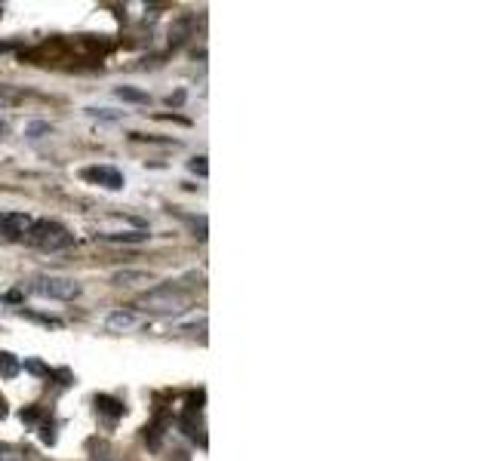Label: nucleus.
<instances>
[{
    "label": "nucleus",
    "instance_id": "20e7f679",
    "mask_svg": "<svg viewBox=\"0 0 492 461\" xmlns=\"http://www.w3.org/2000/svg\"><path fill=\"white\" fill-rule=\"evenodd\" d=\"M83 179L102 184V188H108V191L123 188V175H120V169H114V167H89V169H83Z\"/></svg>",
    "mask_w": 492,
    "mask_h": 461
},
{
    "label": "nucleus",
    "instance_id": "aec40b11",
    "mask_svg": "<svg viewBox=\"0 0 492 461\" xmlns=\"http://www.w3.org/2000/svg\"><path fill=\"white\" fill-rule=\"evenodd\" d=\"M3 415H6V403H3V400H0V418H3Z\"/></svg>",
    "mask_w": 492,
    "mask_h": 461
},
{
    "label": "nucleus",
    "instance_id": "9b49d317",
    "mask_svg": "<svg viewBox=\"0 0 492 461\" xmlns=\"http://www.w3.org/2000/svg\"><path fill=\"white\" fill-rule=\"evenodd\" d=\"M19 369H22V363H19L12 354H6V351H0V372L6 375V378H16L19 375Z\"/></svg>",
    "mask_w": 492,
    "mask_h": 461
},
{
    "label": "nucleus",
    "instance_id": "412c9836",
    "mask_svg": "<svg viewBox=\"0 0 492 461\" xmlns=\"http://www.w3.org/2000/svg\"><path fill=\"white\" fill-rule=\"evenodd\" d=\"M3 129H6V127H3V120H0V133H3Z\"/></svg>",
    "mask_w": 492,
    "mask_h": 461
},
{
    "label": "nucleus",
    "instance_id": "6ab92c4d",
    "mask_svg": "<svg viewBox=\"0 0 492 461\" xmlns=\"http://www.w3.org/2000/svg\"><path fill=\"white\" fill-rule=\"evenodd\" d=\"M169 461H191V458H188L185 452H173V458H169Z\"/></svg>",
    "mask_w": 492,
    "mask_h": 461
},
{
    "label": "nucleus",
    "instance_id": "4468645a",
    "mask_svg": "<svg viewBox=\"0 0 492 461\" xmlns=\"http://www.w3.org/2000/svg\"><path fill=\"white\" fill-rule=\"evenodd\" d=\"M89 117H98V120H120V111H111V108H87Z\"/></svg>",
    "mask_w": 492,
    "mask_h": 461
},
{
    "label": "nucleus",
    "instance_id": "dca6fc26",
    "mask_svg": "<svg viewBox=\"0 0 492 461\" xmlns=\"http://www.w3.org/2000/svg\"><path fill=\"white\" fill-rule=\"evenodd\" d=\"M25 369H28V372H34V375H43V378H50V369L43 366V363H37V360H28V363H25Z\"/></svg>",
    "mask_w": 492,
    "mask_h": 461
},
{
    "label": "nucleus",
    "instance_id": "423d86ee",
    "mask_svg": "<svg viewBox=\"0 0 492 461\" xmlns=\"http://www.w3.org/2000/svg\"><path fill=\"white\" fill-rule=\"evenodd\" d=\"M136 323H139V314H136L133 308H120V311L105 317V329H108V332H127V329H133Z\"/></svg>",
    "mask_w": 492,
    "mask_h": 461
},
{
    "label": "nucleus",
    "instance_id": "f257e3e1",
    "mask_svg": "<svg viewBox=\"0 0 492 461\" xmlns=\"http://www.w3.org/2000/svg\"><path fill=\"white\" fill-rule=\"evenodd\" d=\"M139 308L148 314H157V317H173V314H182L188 308V292L175 283H160L142 295Z\"/></svg>",
    "mask_w": 492,
    "mask_h": 461
},
{
    "label": "nucleus",
    "instance_id": "39448f33",
    "mask_svg": "<svg viewBox=\"0 0 492 461\" xmlns=\"http://www.w3.org/2000/svg\"><path fill=\"white\" fill-rule=\"evenodd\" d=\"M31 219L22 213H0V240H19L28 231Z\"/></svg>",
    "mask_w": 492,
    "mask_h": 461
},
{
    "label": "nucleus",
    "instance_id": "9d476101",
    "mask_svg": "<svg viewBox=\"0 0 492 461\" xmlns=\"http://www.w3.org/2000/svg\"><path fill=\"white\" fill-rule=\"evenodd\" d=\"M102 240H111V243H142L148 240V231H129V234H98Z\"/></svg>",
    "mask_w": 492,
    "mask_h": 461
},
{
    "label": "nucleus",
    "instance_id": "2eb2a0df",
    "mask_svg": "<svg viewBox=\"0 0 492 461\" xmlns=\"http://www.w3.org/2000/svg\"><path fill=\"white\" fill-rule=\"evenodd\" d=\"M188 167H191V173H197V175H203V179H206V157H194L191 163H188Z\"/></svg>",
    "mask_w": 492,
    "mask_h": 461
},
{
    "label": "nucleus",
    "instance_id": "ddd939ff",
    "mask_svg": "<svg viewBox=\"0 0 492 461\" xmlns=\"http://www.w3.org/2000/svg\"><path fill=\"white\" fill-rule=\"evenodd\" d=\"M50 133H52V127H50V123H43V120L28 123V129H25V136H28V138H41V136H50Z\"/></svg>",
    "mask_w": 492,
    "mask_h": 461
},
{
    "label": "nucleus",
    "instance_id": "f8f14e48",
    "mask_svg": "<svg viewBox=\"0 0 492 461\" xmlns=\"http://www.w3.org/2000/svg\"><path fill=\"white\" fill-rule=\"evenodd\" d=\"M114 96L117 98H123V102H148V92H142V89H133V87H117L114 89Z\"/></svg>",
    "mask_w": 492,
    "mask_h": 461
},
{
    "label": "nucleus",
    "instance_id": "f03ea898",
    "mask_svg": "<svg viewBox=\"0 0 492 461\" xmlns=\"http://www.w3.org/2000/svg\"><path fill=\"white\" fill-rule=\"evenodd\" d=\"M25 240L31 246L43 249V253H62V249H71L74 246V234H71L65 225L58 222H50V219H41V222H31L28 231H25Z\"/></svg>",
    "mask_w": 492,
    "mask_h": 461
},
{
    "label": "nucleus",
    "instance_id": "a211bd4d",
    "mask_svg": "<svg viewBox=\"0 0 492 461\" xmlns=\"http://www.w3.org/2000/svg\"><path fill=\"white\" fill-rule=\"evenodd\" d=\"M182 98H185V92H175V96H169L167 102H169V105H182Z\"/></svg>",
    "mask_w": 492,
    "mask_h": 461
},
{
    "label": "nucleus",
    "instance_id": "7ed1b4c3",
    "mask_svg": "<svg viewBox=\"0 0 492 461\" xmlns=\"http://www.w3.org/2000/svg\"><path fill=\"white\" fill-rule=\"evenodd\" d=\"M31 289L37 295H43V299H56V301H71L81 295V283L71 280V277H37L31 283Z\"/></svg>",
    "mask_w": 492,
    "mask_h": 461
},
{
    "label": "nucleus",
    "instance_id": "6e6552de",
    "mask_svg": "<svg viewBox=\"0 0 492 461\" xmlns=\"http://www.w3.org/2000/svg\"><path fill=\"white\" fill-rule=\"evenodd\" d=\"M167 427H169V415L167 412H160L154 421L148 425V431H145V440H148V446L151 449H160V443H163V433H167Z\"/></svg>",
    "mask_w": 492,
    "mask_h": 461
},
{
    "label": "nucleus",
    "instance_id": "f3484780",
    "mask_svg": "<svg viewBox=\"0 0 492 461\" xmlns=\"http://www.w3.org/2000/svg\"><path fill=\"white\" fill-rule=\"evenodd\" d=\"M0 461H19V452L12 449V446L0 443Z\"/></svg>",
    "mask_w": 492,
    "mask_h": 461
},
{
    "label": "nucleus",
    "instance_id": "0eeeda50",
    "mask_svg": "<svg viewBox=\"0 0 492 461\" xmlns=\"http://www.w3.org/2000/svg\"><path fill=\"white\" fill-rule=\"evenodd\" d=\"M96 412L102 415V418H108V425H114L117 418L123 415V403L114 397H105V394H98L96 397Z\"/></svg>",
    "mask_w": 492,
    "mask_h": 461
},
{
    "label": "nucleus",
    "instance_id": "1a4fd4ad",
    "mask_svg": "<svg viewBox=\"0 0 492 461\" xmlns=\"http://www.w3.org/2000/svg\"><path fill=\"white\" fill-rule=\"evenodd\" d=\"M111 283H114V286H142V283H151V274L127 268V271H117L114 277H111Z\"/></svg>",
    "mask_w": 492,
    "mask_h": 461
}]
</instances>
